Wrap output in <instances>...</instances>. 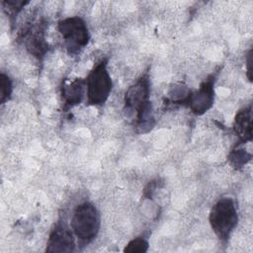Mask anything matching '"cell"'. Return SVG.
Wrapping results in <instances>:
<instances>
[{"label": "cell", "instance_id": "cell-1", "mask_svg": "<svg viewBox=\"0 0 253 253\" xmlns=\"http://www.w3.org/2000/svg\"><path fill=\"white\" fill-rule=\"evenodd\" d=\"M124 104L125 111L132 119L137 132L146 133L154 127L155 120L150 101V81L147 73L127 88L125 93Z\"/></svg>", "mask_w": 253, "mask_h": 253}, {"label": "cell", "instance_id": "cell-2", "mask_svg": "<svg viewBox=\"0 0 253 253\" xmlns=\"http://www.w3.org/2000/svg\"><path fill=\"white\" fill-rule=\"evenodd\" d=\"M209 222L218 240L226 244L238 223V213L233 199L219 198L210 211Z\"/></svg>", "mask_w": 253, "mask_h": 253}, {"label": "cell", "instance_id": "cell-3", "mask_svg": "<svg viewBox=\"0 0 253 253\" xmlns=\"http://www.w3.org/2000/svg\"><path fill=\"white\" fill-rule=\"evenodd\" d=\"M101 227L100 212L94 204L84 202L79 204L71 217V229L78 243L87 245L98 235Z\"/></svg>", "mask_w": 253, "mask_h": 253}, {"label": "cell", "instance_id": "cell-4", "mask_svg": "<svg viewBox=\"0 0 253 253\" xmlns=\"http://www.w3.org/2000/svg\"><path fill=\"white\" fill-rule=\"evenodd\" d=\"M86 96L88 106H103L113 89V81L108 71L106 58L98 61L88 73L86 79Z\"/></svg>", "mask_w": 253, "mask_h": 253}, {"label": "cell", "instance_id": "cell-5", "mask_svg": "<svg viewBox=\"0 0 253 253\" xmlns=\"http://www.w3.org/2000/svg\"><path fill=\"white\" fill-rule=\"evenodd\" d=\"M57 29L61 35L65 48L70 55L78 54L89 42L90 33L86 22L79 16L60 20Z\"/></svg>", "mask_w": 253, "mask_h": 253}, {"label": "cell", "instance_id": "cell-6", "mask_svg": "<svg viewBox=\"0 0 253 253\" xmlns=\"http://www.w3.org/2000/svg\"><path fill=\"white\" fill-rule=\"evenodd\" d=\"M46 26V22L41 19L30 23L19 34V40L25 48L39 60H42L48 50V43L45 40Z\"/></svg>", "mask_w": 253, "mask_h": 253}, {"label": "cell", "instance_id": "cell-7", "mask_svg": "<svg viewBox=\"0 0 253 253\" xmlns=\"http://www.w3.org/2000/svg\"><path fill=\"white\" fill-rule=\"evenodd\" d=\"M218 72L210 74L199 86L196 91H191L186 106L196 116H202L207 113L214 102V84Z\"/></svg>", "mask_w": 253, "mask_h": 253}, {"label": "cell", "instance_id": "cell-8", "mask_svg": "<svg viewBox=\"0 0 253 253\" xmlns=\"http://www.w3.org/2000/svg\"><path fill=\"white\" fill-rule=\"evenodd\" d=\"M74 250L75 238L72 229L68 227L64 220H57L49 233L45 251L49 253H64L73 252Z\"/></svg>", "mask_w": 253, "mask_h": 253}, {"label": "cell", "instance_id": "cell-9", "mask_svg": "<svg viewBox=\"0 0 253 253\" xmlns=\"http://www.w3.org/2000/svg\"><path fill=\"white\" fill-rule=\"evenodd\" d=\"M85 87V79L82 78H74L71 80L64 79L62 81L60 95L63 102L64 112H67L82 102Z\"/></svg>", "mask_w": 253, "mask_h": 253}, {"label": "cell", "instance_id": "cell-10", "mask_svg": "<svg viewBox=\"0 0 253 253\" xmlns=\"http://www.w3.org/2000/svg\"><path fill=\"white\" fill-rule=\"evenodd\" d=\"M252 106H248L240 109L233 121L232 129L237 137L236 144H245L252 140Z\"/></svg>", "mask_w": 253, "mask_h": 253}, {"label": "cell", "instance_id": "cell-11", "mask_svg": "<svg viewBox=\"0 0 253 253\" xmlns=\"http://www.w3.org/2000/svg\"><path fill=\"white\" fill-rule=\"evenodd\" d=\"M242 145L243 144H235L227 156L228 163L235 170L242 169L252 158V154L249 153Z\"/></svg>", "mask_w": 253, "mask_h": 253}, {"label": "cell", "instance_id": "cell-12", "mask_svg": "<svg viewBox=\"0 0 253 253\" xmlns=\"http://www.w3.org/2000/svg\"><path fill=\"white\" fill-rule=\"evenodd\" d=\"M29 3H30L29 1H23V0H3V1H1V4L4 7V10L6 11L7 15H9L10 21L12 22V24L14 23V20L17 17V15Z\"/></svg>", "mask_w": 253, "mask_h": 253}, {"label": "cell", "instance_id": "cell-13", "mask_svg": "<svg viewBox=\"0 0 253 253\" xmlns=\"http://www.w3.org/2000/svg\"><path fill=\"white\" fill-rule=\"evenodd\" d=\"M13 92V83L11 78L5 74H0V104L3 105L11 99Z\"/></svg>", "mask_w": 253, "mask_h": 253}, {"label": "cell", "instance_id": "cell-14", "mask_svg": "<svg viewBox=\"0 0 253 253\" xmlns=\"http://www.w3.org/2000/svg\"><path fill=\"white\" fill-rule=\"evenodd\" d=\"M149 247L148 240L143 236H137L131 239L124 248V252L127 253H143L147 252Z\"/></svg>", "mask_w": 253, "mask_h": 253}, {"label": "cell", "instance_id": "cell-15", "mask_svg": "<svg viewBox=\"0 0 253 253\" xmlns=\"http://www.w3.org/2000/svg\"><path fill=\"white\" fill-rule=\"evenodd\" d=\"M246 76L248 80L252 81V49H250L247 53L246 57Z\"/></svg>", "mask_w": 253, "mask_h": 253}]
</instances>
